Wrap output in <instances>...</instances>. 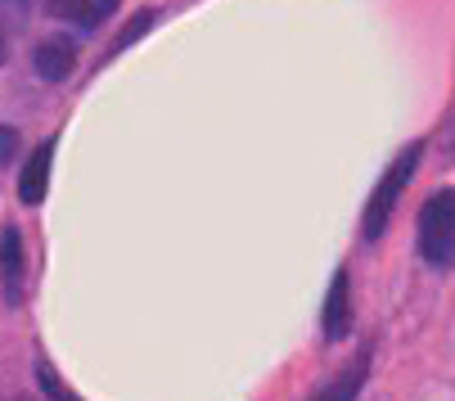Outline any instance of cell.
I'll list each match as a JSON object with an SVG mask.
<instances>
[{"label":"cell","instance_id":"cell-1","mask_svg":"<svg viewBox=\"0 0 455 401\" xmlns=\"http://www.w3.org/2000/svg\"><path fill=\"white\" fill-rule=\"evenodd\" d=\"M419 154H424V145H419V140H415V145H406V149L393 158V167L383 172V180L374 185L370 208H365V226H361V235H365V239H379V235L387 230V221H393V213H397V204H402V189L411 185V176H415V167H419Z\"/></svg>","mask_w":455,"mask_h":401},{"label":"cell","instance_id":"cell-2","mask_svg":"<svg viewBox=\"0 0 455 401\" xmlns=\"http://www.w3.org/2000/svg\"><path fill=\"white\" fill-rule=\"evenodd\" d=\"M419 253L428 266H455V189H437L419 208Z\"/></svg>","mask_w":455,"mask_h":401},{"label":"cell","instance_id":"cell-3","mask_svg":"<svg viewBox=\"0 0 455 401\" xmlns=\"http://www.w3.org/2000/svg\"><path fill=\"white\" fill-rule=\"evenodd\" d=\"M36 63V77L41 82H68V73L77 68V45L68 36H45L32 54Z\"/></svg>","mask_w":455,"mask_h":401},{"label":"cell","instance_id":"cell-4","mask_svg":"<svg viewBox=\"0 0 455 401\" xmlns=\"http://www.w3.org/2000/svg\"><path fill=\"white\" fill-rule=\"evenodd\" d=\"M365 370H370V348H361V352L343 365V374H339L330 388H320L311 401H356V392L365 388Z\"/></svg>","mask_w":455,"mask_h":401},{"label":"cell","instance_id":"cell-5","mask_svg":"<svg viewBox=\"0 0 455 401\" xmlns=\"http://www.w3.org/2000/svg\"><path fill=\"white\" fill-rule=\"evenodd\" d=\"M122 5V0H50V10L59 14V19H68V23H77V28H100L104 19H113V10Z\"/></svg>","mask_w":455,"mask_h":401},{"label":"cell","instance_id":"cell-6","mask_svg":"<svg viewBox=\"0 0 455 401\" xmlns=\"http://www.w3.org/2000/svg\"><path fill=\"white\" fill-rule=\"evenodd\" d=\"M50 158H54V140L36 145V154L28 158L23 176H19V194H23V204H41L45 189H50Z\"/></svg>","mask_w":455,"mask_h":401},{"label":"cell","instance_id":"cell-7","mask_svg":"<svg viewBox=\"0 0 455 401\" xmlns=\"http://www.w3.org/2000/svg\"><path fill=\"white\" fill-rule=\"evenodd\" d=\"M0 266H5L10 302H19V293H23V239H19L14 226H5V235H0Z\"/></svg>","mask_w":455,"mask_h":401},{"label":"cell","instance_id":"cell-8","mask_svg":"<svg viewBox=\"0 0 455 401\" xmlns=\"http://www.w3.org/2000/svg\"><path fill=\"white\" fill-rule=\"evenodd\" d=\"M347 325H352V316H347V276L339 271L334 285H330V302H324V339H343Z\"/></svg>","mask_w":455,"mask_h":401},{"label":"cell","instance_id":"cell-9","mask_svg":"<svg viewBox=\"0 0 455 401\" xmlns=\"http://www.w3.org/2000/svg\"><path fill=\"white\" fill-rule=\"evenodd\" d=\"M23 23H28V5H23V0H0V63L10 59V36L23 32Z\"/></svg>","mask_w":455,"mask_h":401},{"label":"cell","instance_id":"cell-10","mask_svg":"<svg viewBox=\"0 0 455 401\" xmlns=\"http://www.w3.org/2000/svg\"><path fill=\"white\" fill-rule=\"evenodd\" d=\"M36 383H41L45 401H82V397H77V392H73L68 383H63V379H59V374H54V370H50L45 361L36 365Z\"/></svg>","mask_w":455,"mask_h":401},{"label":"cell","instance_id":"cell-11","mask_svg":"<svg viewBox=\"0 0 455 401\" xmlns=\"http://www.w3.org/2000/svg\"><path fill=\"white\" fill-rule=\"evenodd\" d=\"M14 149H19V131L14 126H0V167L14 163Z\"/></svg>","mask_w":455,"mask_h":401},{"label":"cell","instance_id":"cell-12","mask_svg":"<svg viewBox=\"0 0 455 401\" xmlns=\"http://www.w3.org/2000/svg\"><path fill=\"white\" fill-rule=\"evenodd\" d=\"M14 401H32V397H14Z\"/></svg>","mask_w":455,"mask_h":401}]
</instances>
